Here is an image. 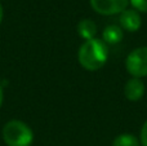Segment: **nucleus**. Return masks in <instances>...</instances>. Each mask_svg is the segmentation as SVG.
Here are the masks:
<instances>
[{
    "mask_svg": "<svg viewBox=\"0 0 147 146\" xmlns=\"http://www.w3.org/2000/svg\"><path fill=\"white\" fill-rule=\"evenodd\" d=\"M119 22L123 30H127L129 32L138 31L141 28V25H142L140 13L134 9H125L123 13H120Z\"/></svg>",
    "mask_w": 147,
    "mask_h": 146,
    "instance_id": "obj_5",
    "label": "nucleus"
},
{
    "mask_svg": "<svg viewBox=\"0 0 147 146\" xmlns=\"http://www.w3.org/2000/svg\"><path fill=\"white\" fill-rule=\"evenodd\" d=\"M123 28L116 25H109L105 27L103 32H102V38L106 44H117L123 40Z\"/></svg>",
    "mask_w": 147,
    "mask_h": 146,
    "instance_id": "obj_7",
    "label": "nucleus"
},
{
    "mask_svg": "<svg viewBox=\"0 0 147 146\" xmlns=\"http://www.w3.org/2000/svg\"><path fill=\"white\" fill-rule=\"evenodd\" d=\"M128 4L129 0H90V7L102 16L120 14L127 9Z\"/></svg>",
    "mask_w": 147,
    "mask_h": 146,
    "instance_id": "obj_4",
    "label": "nucleus"
},
{
    "mask_svg": "<svg viewBox=\"0 0 147 146\" xmlns=\"http://www.w3.org/2000/svg\"><path fill=\"white\" fill-rule=\"evenodd\" d=\"M1 135L7 146H30L34 141L32 129L21 120H9L5 123Z\"/></svg>",
    "mask_w": 147,
    "mask_h": 146,
    "instance_id": "obj_2",
    "label": "nucleus"
},
{
    "mask_svg": "<svg viewBox=\"0 0 147 146\" xmlns=\"http://www.w3.org/2000/svg\"><path fill=\"white\" fill-rule=\"evenodd\" d=\"M141 146H147V122L143 124L142 129H141V139H140Z\"/></svg>",
    "mask_w": 147,
    "mask_h": 146,
    "instance_id": "obj_11",
    "label": "nucleus"
},
{
    "mask_svg": "<svg viewBox=\"0 0 147 146\" xmlns=\"http://www.w3.org/2000/svg\"><path fill=\"white\" fill-rule=\"evenodd\" d=\"M140 140L132 133H121L112 141V146H140Z\"/></svg>",
    "mask_w": 147,
    "mask_h": 146,
    "instance_id": "obj_9",
    "label": "nucleus"
},
{
    "mask_svg": "<svg viewBox=\"0 0 147 146\" xmlns=\"http://www.w3.org/2000/svg\"><path fill=\"white\" fill-rule=\"evenodd\" d=\"M1 21H3V7L0 4V23H1Z\"/></svg>",
    "mask_w": 147,
    "mask_h": 146,
    "instance_id": "obj_13",
    "label": "nucleus"
},
{
    "mask_svg": "<svg viewBox=\"0 0 147 146\" xmlns=\"http://www.w3.org/2000/svg\"><path fill=\"white\" fill-rule=\"evenodd\" d=\"M3 100H4V92H3V85L0 84V107L3 105Z\"/></svg>",
    "mask_w": 147,
    "mask_h": 146,
    "instance_id": "obj_12",
    "label": "nucleus"
},
{
    "mask_svg": "<svg viewBox=\"0 0 147 146\" xmlns=\"http://www.w3.org/2000/svg\"><path fill=\"white\" fill-rule=\"evenodd\" d=\"M125 67L133 78L141 79L147 76V47H140L130 52L125 61Z\"/></svg>",
    "mask_w": 147,
    "mask_h": 146,
    "instance_id": "obj_3",
    "label": "nucleus"
},
{
    "mask_svg": "<svg viewBox=\"0 0 147 146\" xmlns=\"http://www.w3.org/2000/svg\"><path fill=\"white\" fill-rule=\"evenodd\" d=\"M129 3L134 10L147 13V0H129Z\"/></svg>",
    "mask_w": 147,
    "mask_h": 146,
    "instance_id": "obj_10",
    "label": "nucleus"
},
{
    "mask_svg": "<svg viewBox=\"0 0 147 146\" xmlns=\"http://www.w3.org/2000/svg\"><path fill=\"white\" fill-rule=\"evenodd\" d=\"M107 57H109L107 44L97 38L84 41L79 48L78 53L79 64L88 71H96L103 67Z\"/></svg>",
    "mask_w": 147,
    "mask_h": 146,
    "instance_id": "obj_1",
    "label": "nucleus"
},
{
    "mask_svg": "<svg viewBox=\"0 0 147 146\" xmlns=\"http://www.w3.org/2000/svg\"><path fill=\"white\" fill-rule=\"evenodd\" d=\"M78 34L81 39L84 40H90V39L96 38L97 34V26L96 23L93 22L89 18H85V20H81L78 25Z\"/></svg>",
    "mask_w": 147,
    "mask_h": 146,
    "instance_id": "obj_8",
    "label": "nucleus"
},
{
    "mask_svg": "<svg viewBox=\"0 0 147 146\" xmlns=\"http://www.w3.org/2000/svg\"><path fill=\"white\" fill-rule=\"evenodd\" d=\"M124 95L129 101H138L145 95V84L138 78H132L124 85Z\"/></svg>",
    "mask_w": 147,
    "mask_h": 146,
    "instance_id": "obj_6",
    "label": "nucleus"
}]
</instances>
